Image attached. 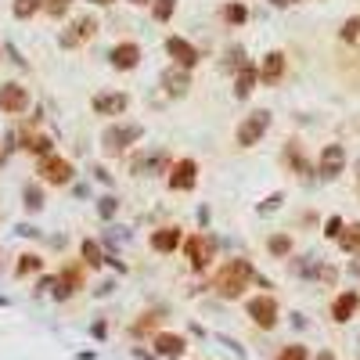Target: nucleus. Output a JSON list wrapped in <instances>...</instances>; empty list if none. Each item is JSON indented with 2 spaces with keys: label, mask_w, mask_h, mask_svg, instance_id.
<instances>
[{
  "label": "nucleus",
  "mask_w": 360,
  "mask_h": 360,
  "mask_svg": "<svg viewBox=\"0 0 360 360\" xmlns=\"http://www.w3.org/2000/svg\"><path fill=\"white\" fill-rule=\"evenodd\" d=\"M256 274H253V263L248 260H227L220 271H216V277H213V285H216V292L224 295V299H238V295L248 288V281H253Z\"/></svg>",
  "instance_id": "nucleus-1"
},
{
  "label": "nucleus",
  "mask_w": 360,
  "mask_h": 360,
  "mask_svg": "<svg viewBox=\"0 0 360 360\" xmlns=\"http://www.w3.org/2000/svg\"><path fill=\"white\" fill-rule=\"evenodd\" d=\"M267 127H271V112H263V108L248 112V116L238 123V130H234V140H238V148H253V145H260V137L267 134Z\"/></svg>",
  "instance_id": "nucleus-2"
},
{
  "label": "nucleus",
  "mask_w": 360,
  "mask_h": 360,
  "mask_svg": "<svg viewBox=\"0 0 360 360\" xmlns=\"http://www.w3.org/2000/svg\"><path fill=\"white\" fill-rule=\"evenodd\" d=\"M140 134L145 130H140L137 123H130V127H108L105 137H101V148H105V155H123Z\"/></svg>",
  "instance_id": "nucleus-3"
},
{
  "label": "nucleus",
  "mask_w": 360,
  "mask_h": 360,
  "mask_svg": "<svg viewBox=\"0 0 360 360\" xmlns=\"http://www.w3.org/2000/svg\"><path fill=\"white\" fill-rule=\"evenodd\" d=\"M245 314L253 317V324H260V328H271L277 324V299L274 295H256V299H248L245 303Z\"/></svg>",
  "instance_id": "nucleus-4"
},
{
  "label": "nucleus",
  "mask_w": 360,
  "mask_h": 360,
  "mask_svg": "<svg viewBox=\"0 0 360 360\" xmlns=\"http://www.w3.org/2000/svg\"><path fill=\"white\" fill-rule=\"evenodd\" d=\"M184 256L191 260L195 271H206L209 260H213V238L209 234H191V238L184 242Z\"/></svg>",
  "instance_id": "nucleus-5"
},
{
  "label": "nucleus",
  "mask_w": 360,
  "mask_h": 360,
  "mask_svg": "<svg viewBox=\"0 0 360 360\" xmlns=\"http://www.w3.org/2000/svg\"><path fill=\"white\" fill-rule=\"evenodd\" d=\"M317 169H321L324 180L342 177V169H346V148H342V145H324L321 159H317Z\"/></svg>",
  "instance_id": "nucleus-6"
},
{
  "label": "nucleus",
  "mask_w": 360,
  "mask_h": 360,
  "mask_svg": "<svg viewBox=\"0 0 360 360\" xmlns=\"http://www.w3.org/2000/svg\"><path fill=\"white\" fill-rule=\"evenodd\" d=\"M25 108H29V90L22 83H4V87H0V112L22 116Z\"/></svg>",
  "instance_id": "nucleus-7"
},
{
  "label": "nucleus",
  "mask_w": 360,
  "mask_h": 360,
  "mask_svg": "<svg viewBox=\"0 0 360 360\" xmlns=\"http://www.w3.org/2000/svg\"><path fill=\"white\" fill-rule=\"evenodd\" d=\"M127 105H130V98L123 90H105V94H94V101H90V108L98 116H123L127 112Z\"/></svg>",
  "instance_id": "nucleus-8"
},
{
  "label": "nucleus",
  "mask_w": 360,
  "mask_h": 360,
  "mask_svg": "<svg viewBox=\"0 0 360 360\" xmlns=\"http://www.w3.org/2000/svg\"><path fill=\"white\" fill-rule=\"evenodd\" d=\"M195 180H198V162L195 159H180V162L169 166V187H173V191H191Z\"/></svg>",
  "instance_id": "nucleus-9"
},
{
  "label": "nucleus",
  "mask_w": 360,
  "mask_h": 360,
  "mask_svg": "<svg viewBox=\"0 0 360 360\" xmlns=\"http://www.w3.org/2000/svg\"><path fill=\"white\" fill-rule=\"evenodd\" d=\"M94 33H98V19H94V14H83V19H76L65 33H61V47H80Z\"/></svg>",
  "instance_id": "nucleus-10"
},
{
  "label": "nucleus",
  "mask_w": 360,
  "mask_h": 360,
  "mask_svg": "<svg viewBox=\"0 0 360 360\" xmlns=\"http://www.w3.org/2000/svg\"><path fill=\"white\" fill-rule=\"evenodd\" d=\"M166 51H169V58H173V65H180V69H187V72L198 65V51H195V47L187 43L184 36H169V40H166Z\"/></svg>",
  "instance_id": "nucleus-11"
},
{
  "label": "nucleus",
  "mask_w": 360,
  "mask_h": 360,
  "mask_svg": "<svg viewBox=\"0 0 360 360\" xmlns=\"http://www.w3.org/2000/svg\"><path fill=\"white\" fill-rule=\"evenodd\" d=\"M40 177L47 184H69L72 180V162L69 159H58V155H47L40 162Z\"/></svg>",
  "instance_id": "nucleus-12"
},
{
  "label": "nucleus",
  "mask_w": 360,
  "mask_h": 360,
  "mask_svg": "<svg viewBox=\"0 0 360 360\" xmlns=\"http://www.w3.org/2000/svg\"><path fill=\"white\" fill-rule=\"evenodd\" d=\"M162 90L169 94V98H184V94L191 90V72L180 69V65H169L162 72Z\"/></svg>",
  "instance_id": "nucleus-13"
},
{
  "label": "nucleus",
  "mask_w": 360,
  "mask_h": 360,
  "mask_svg": "<svg viewBox=\"0 0 360 360\" xmlns=\"http://www.w3.org/2000/svg\"><path fill=\"white\" fill-rule=\"evenodd\" d=\"M151 346H155V353H159V357H169V360H180L187 353V342L180 335H173V332H159L151 339Z\"/></svg>",
  "instance_id": "nucleus-14"
},
{
  "label": "nucleus",
  "mask_w": 360,
  "mask_h": 360,
  "mask_svg": "<svg viewBox=\"0 0 360 360\" xmlns=\"http://www.w3.org/2000/svg\"><path fill=\"white\" fill-rule=\"evenodd\" d=\"M108 58H112V69L130 72V69H137V65H140V47H137V43H130V40H127V43H116Z\"/></svg>",
  "instance_id": "nucleus-15"
},
{
  "label": "nucleus",
  "mask_w": 360,
  "mask_h": 360,
  "mask_svg": "<svg viewBox=\"0 0 360 360\" xmlns=\"http://www.w3.org/2000/svg\"><path fill=\"white\" fill-rule=\"evenodd\" d=\"M357 306H360V295L350 288V292H339L335 295V303H332V321L335 324H346L353 314H357Z\"/></svg>",
  "instance_id": "nucleus-16"
},
{
  "label": "nucleus",
  "mask_w": 360,
  "mask_h": 360,
  "mask_svg": "<svg viewBox=\"0 0 360 360\" xmlns=\"http://www.w3.org/2000/svg\"><path fill=\"white\" fill-rule=\"evenodd\" d=\"M281 76H285V54L281 51H267L260 61V80L263 83H277Z\"/></svg>",
  "instance_id": "nucleus-17"
},
{
  "label": "nucleus",
  "mask_w": 360,
  "mask_h": 360,
  "mask_svg": "<svg viewBox=\"0 0 360 360\" xmlns=\"http://www.w3.org/2000/svg\"><path fill=\"white\" fill-rule=\"evenodd\" d=\"M256 80H260V69H253V65H242V69H238V76H234V98H238V101H245L248 94L256 90Z\"/></svg>",
  "instance_id": "nucleus-18"
},
{
  "label": "nucleus",
  "mask_w": 360,
  "mask_h": 360,
  "mask_svg": "<svg viewBox=\"0 0 360 360\" xmlns=\"http://www.w3.org/2000/svg\"><path fill=\"white\" fill-rule=\"evenodd\" d=\"M180 245V227H159L151 234V248L155 253H173Z\"/></svg>",
  "instance_id": "nucleus-19"
},
{
  "label": "nucleus",
  "mask_w": 360,
  "mask_h": 360,
  "mask_svg": "<svg viewBox=\"0 0 360 360\" xmlns=\"http://www.w3.org/2000/svg\"><path fill=\"white\" fill-rule=\"evenodd\" d=\"M22 148L33 151V155H43V159H47V155H51V137H43V134H25V137H22Z\"/></svg>",
  "instance_id": "nucleus-20"
},
{
  "label": "nucleus",
  "mask_w": 360,
  "mask_h": 360,
  "mask_svg": "<svg viewBox=\"0 0 360 360\" xmlns=\"http://www.w3.org/2000/svg\"><path fill=\"white\" fill-rule=\"evenodd\" d=\"M339 245H342V253H360V224L342 227V234H339Z\"/></svg>",
  "instance_id": "nucleus-21"
},
{
  "label": "nucleus",
  "mask_w": 360,
  "mask_h": 360,
  "mask_svg": "<svg viewBox=\"0 0 360 360\" xmlns=\"http://www.w3.org/2000/svg\"><path fill=\"white\" fill-rule=\"evenodd\" d=\"M40 8H43V0H14V4H11L14 19H33Z\"/></svg>",
  "instance_id": "nucleus-22"
},
{
  "label": "nucleus",
  "mask_w": 360,
  "mask_h": 360,
  "mask_svg": "<svg viewBox=\"0 0 360 360\" xmlns=\"http://www.w3.org/2000/svg\"><path fill=\"white\" fill-rule=\"evenodd\" d=\"M267 248H271L277 260H285V256L292 253V238H288V234H274V238L267 242Z\"/></svg>",
  "instance_id": "nucleus-23"
},
{
  "label": "nucleus",
  "mask_w": 360,
  "mask_h": 360,
  "mask_svg": "<svg viewBox=\"0 0 360 360\" xmlns=\"http://www.w3.org/2000/svg\"><path fill=\"white\" fill-rule=\"evenodd\" d=\"M173 8H177V0H155V4H151L155 22H169V14H173Z\"/></svg>",
  "instance_id": "nucleus-24"
},
{
  "label": "nucleus",
  "mask_w": 360,
  "mask_h": 360,
  "mask_svg": "<svg viewBox=\"0 0 360 360\" xmlns=\"http://www.w3.org/2000/svg\"><path fill=\"white\" fill-rule=\"evenodd\" d=\"M224 19H227L231 25H242V22L248 19V8H245V4H227V8H224Z\"/></svg>",
  "instance_id": "nucleus-25"
},
{
  "label": "nucleus",
  "mask_w": 360,
  "mask_h": 360,
  "mask_svg": "<svg viewBox=\"0 0 360 360\" xmlns=\"http://www.w3.org/2000/svg\"><path fill=\"white\" fill-rule=\"evenodd\" d=\"M277 360H310V353H306V346H299V342H292V346H285L277 353Z\"/></svg>",
  "instance_id": "nucleus-26"
},
{
  "label": "nucleus",
  "mask_w": 360,
  "mask_h": 360,
  "mask_svg": "<svg viewBox=\"0 0 360 360\" xmlns=\"http://www.w3.org/2000/svg\"><path fill=\"white\" fill-rule=\"evenodd\" d=\"M83 260L90 263V267H101V248L94 242H83Z\"/></svg>",
  "instance_id": "nucleus-27"
},
{
  "label": "nucleus",
  "mask_w": 360,
  "mask_h": 360,
  "mask_svg": "<svg viewBox=\"0 0 360 360\" xmlns=\"http://www.w3.org/2000/svg\"><path fill=\"white\" fill-rule=\"evenodd\" d=\"M69 4H72V0H43V11L58 19V14H65V11H69Z\"/></svg>",
  "instance_id": "nucleus-28"
},
{
  "label": "nucleus",
  "mask_w": 360,
  "mask_h": 360,
  "mask_svg": "<svg viewBox=\"0 0 360 360\" xmlns=\"http://www.w3.org/2000/svg\"><path fill=\"white\" fill-rule=\"evenodd\" d=\"M360 36V19H346L342 22V40H357Z\"/></svg>",
  "instance_id": "nucleus-29"
},
{
  "label": "nucleus",
  "mask_w": 360,
  "mask_h": 360,
  "mask_svg": "<svg viewBox=\"0 0 360 360\" xmlns=\"http://www.w3.org/2000/svg\"><path fill=\"white\" fill-rule=\"evenodd\" d=\"M281 202H285V195H281V191H274L271 198H263V202H260V213H274V209L281 206Z\"/></svg>",
  "instance_id": "nucleus-30"
},
{
  "label": "nucleus",
  "mask_w": 360,
  "mask_h": 360,
  "mask_svg": "<svg viewBox=\"0 0 360 360\" xmlns=\"http://www.w3.org/2000/svg\"><path fill=\"white\" fill-rule=\"evenodd\" d=\"M33 271H40V256H22L19 274H33Z\"/></svg>",
  "instance_id": "nucleus-31"
},
{
  "label": "nucleus",
  "mask_w": 360,
  "mask_h": 360,
  "mask_svg": "<svg viewBox=\"0 0 360 360\" xmlns=\"http://www.w3.org/2000/svg\"><path fill=\"white\" fill-rule=\"evenodd\" d=\"M324 234H328V238H339V234H342V220H339V216H332V220L324 224Z\"/></svg>",
  "instance_id": "nucleus-32"
},
{
  "label": "nucleus",
  "mask_w": 360,
  "mask_h": 360,
  "mask_svg": "<svg viewBox=\"0 0 360 360\" xmlns=\"http://www.w3.org/2000/svg\"><path fill=\"white\" fill-rule=\"evenodd\" d=\"M98 209H101V216H105V220H108V216H116V198H112V195H108V198H101V206H98Z\"/></svg>",
  "instance_id": "nucleus-33"
},
{
  "label": "nucleus",
  "mask_w": 360,
  "mask_h": 360,
  "mask_svg": "<svg viewBox=\"0 0 360 360\" xmlns=\"http://www.w3.org/2000/svg\"><path fill=\"white\" fill-rule=\"evenodd\" d=\"M25 206H29V209H40V191H33V187H29V191H25Z\"/></svg>",
  "instance_id": "nucleus-34"
},
{
  "label": "nucleus",
  "mask_w": 360,
  "mask_h": 360,
  "mask_svg": "<svg viewBox=\"0 0 360 360\" xmlns=\"http://www.w3.org/2000/svg\"><path fill=\"white\" fill-rule=\"evenodd\" d=\"M155 321H159L155 314H145V321H137V332H148V328H155Z\"/></svg>",
  "instance_id": "nucleus-35"
},
{
  "label": "nucleus",
  "mask_w": 360,
  "mask_h": 360,
  "mask_svg": "<svg viewBox=\"0 0 360 360\" xmlns=\"http://www.w3.org/2000/svg\"><path fill=\"white\" fill-rule=\"evenodd\" d=\"M317 360H335V353H332V350H324V353H317Z\"/></svg>",
  "instance_id": "nucleus-36"
},
{
  "label": "nucleus",
  "mask_w": 360,
  "mask_h": 360,
  "mask_svg": "<svg viewBox=\"0 0 360 360\" xmlns=\"http://www.w3.org/2000/svg\"><path fill=\"white\" fill-rule=\"evenodd\" d=\"M94 4H101V8H108V4H116V0H94Z\"/></svg>",
  "instance_id": "nucleus-37"
},
{
  "label": "nucleus",
  "mask_w": 360,
  "mask_h": 360,
  "mask_svg": "<svg viewBox=\"0 0 360 360\" xmlns=\"http://www.w3.org/2000/svg\"><path fill=\"white\" fill-rule=\"evenodd\" d=\"M271 4H277V8H285V4H292V0H271Z\"/></svg>",
  "instance_id": "nucleus-38"
},
{
  "label": "nucleus",
  "mask_w": 360,
  "mask_h": 360,
  "mask_svg": "<svg viewBox=\"0 0 360 360\" xmlns=\"http://www.w3.org/2000/svg\"><path fill=\"white\" fill-rule=\"evenodd\" d=\"M350 271H353V274H360V263H350Z\"/></svg>",
  "instance_id": "nucleus-39"
},
{
  "label": "nucleus",
  "mask_w": 360,
  "mask_h": 360,
  "mask_svg": "<svg viewBox=\"0 0 360 360\" xmlns=\"http://www.w3.org/2000/svg\"><path fill=\"white\" fill-rule=\"evenodd\" d=\"M130 4H151V0H130Z\"/></svg>",
  "instance_id": "nucleus-40"
}]
</instances>
